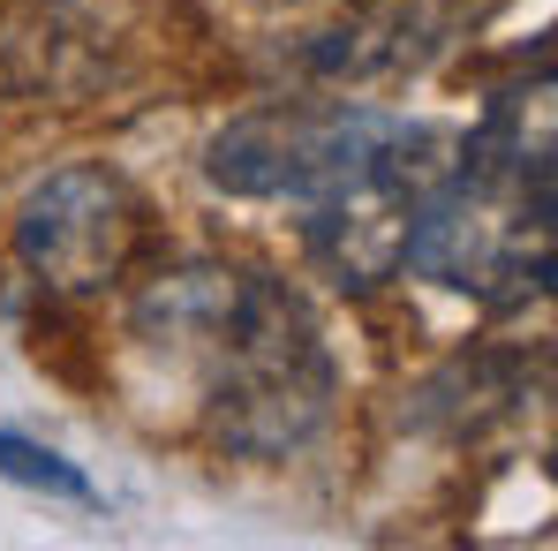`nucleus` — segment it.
Listing matches in <instances>:
<instances>
[{"mask_svg": "<svg viewBox=\"0 0 558 551\" xmlns=\"http://www.w3.org/2000/svg\"><path fill=\"white\" fill-rule=\"evenodd\" d=\"M521 400H529V356L521 348H461L446 370L423 378L415 423L438 431V439H468V431H483L490 416H506Z\"/></svg>", "mask_w": 558, "mask_h": 551, "instance_id": "nucleus-5", "label": "nucleus"}, {"mask_svg": "<svg viewBox=\"0 0 558 551\" xmlns=\"http://www.w3.org/2000/svg\"><path fill=\"white\" fill-rule=\"evenodd\" d=\"M31 363L46 370L53 385H69V393H84V400H98L106 385H113V370H106V348H98L92 333L76 325V318H61V310H46V318H31Z\"/></svg>", "mask_w": 558, "mask_h": 551, "instance_id": "nucleus-6", "label": "nucleus"}, {"mask_svg": "<svg viewBox=\"0 0 558 551\" xmlns=\"http://www.w3.org/2000/svg\"><path fill=\"white\" fill-rule=\"evenodd\" d=\"M0 476H8V483H23V491L69 499V506H98V483H92V476H84L76 460H61L53 446L23 439V431H0Z\"/></svg>", "mask_w": 558, "mask_h": 551, "instance_id": "nucleus-7", "label": "nucleus"}, {"mask_svg": "<svg viewBox=\"0 0 558 551\" xmlns=\"http://www.w3.org/2000/svg\"><path fill=\"white\" fill-rule=\"evenodd\" d=\"M408 189L392 175L355 182L340 196H317L302 219V250L325 279H340L348 295H371L385 279H400V250H408Z\"/></svg>", "mask_w": 558, "mask_h": 551, "instance_id": "nucleus-4", "label": "nucleus"}, {"mask_svg": "<svg viewBox=\"0 0 558 551\" xmlns=\"http://www.w3.org/2000/svg\"><path fill=\"white\" fill-rule=\"evenodd\" d=\"M332 400H340L332 348L302 356V363H279V370L219 378L211 385V439L242 460H287L332 423Z\"/></svg>", "mask_w": 558, "mask_h": 551, "instance_id": "nucleus-3", "label": "nucleus"}, {"mask_svg": "<svg viewBox=\"0 0 558 551\" xmlns=\"http://www.w3.org/2000/svg\"><path fill=\"white\" fill-rule=\"evenodd\" d=\"M400 136H408V113H385L363 98H279L257 113H234L204 144V175L227 196L317 204V196L392 175Z\"/></svg>", "mask_w": 558, "mask_h": 551, "instance_id": "nucleus-1", "label": "nucleus"}, {"mask_svg": "<svg viewBox=\"0 0 558 551\" xmlns=\"http://www.w3.org/2000/svg\"><path fill=\"white\" fill-rule=\"evenodd\" d=\"M151 250V204L113 167H61L15 212V265L46 295H106Z\"/></svg>", "mask_w": 558, "mask_h": 551, "instance_id": "nucleus-2", "label": "nucleus"}]
</instances>
